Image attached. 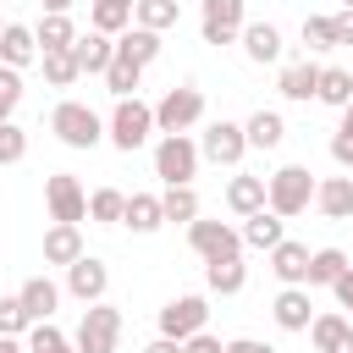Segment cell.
<instances>
[{
  "label": "cell",
  "mask_w": 353,
  "mask_h": 353,
  "mask_svg": "<svg viewBox=\"0 0 353 353\" xmlns=\"http://www.w3.org/2000/svg\"><path fill=\"white\" fill-rule=\"evenodd\" d=\"M204 287L221 292V298L243 292V287H248V265H243V254H232V259H204Z\"/></svg>",
  "instance_id": "20"
},
{
  "label": "cell",
  "mask_w": 353,
  "mask_h": 353,
  "mask_svg": "<svg viewBox=\"0 0 353 353\" xmlns=\"http://www.w3.org/2000/svg\"><path fill=\"white\" fill-rule=\"evenodd\" d=\"M39 61V39H33V28H22V22H6L0 28V66H33Z\"/></svg>",
  "instance_id": "18"
},
{
  "label": "cell",
  "mask_w": 353,
  "mask_h": 353,
  "mask_svg": "<svg viewBox=\"0 0 353 353\" xmlns=\"http://www.w3.org/2000/svg\"><path fill=\"white\" fill-rule=\"evenodd\" d=\"M347 182H353V171H347Z\"/></svg>",
  "instance_id": "54"
},
{
  "label": "cell",
  "mask_w": 353,
  "mask_h": 353,
  "mask_svg": "<svg viewBox=\"0 0 353 353\" xmlns=\"http://www.w3.org/2000/svg\"><path fill=\"white\" fill-rule=\"evenodd\" d=\"M237 39H243V55H248L254 66H270V61H281V50H287L276 22H243Z\"/></svg>",
  "instance_id": "14"
},
{
  "label": "cell",
  "mask_w": 353,
  "mask_h": 353,
  "mask_svg": "<svg viewBox=\"0 0 353 353\" xmlns=\"http://www.w3.org/2000/svg\"><path fill=\"white\" fill-rule=\"evenodd\" d=\"M309 342H314V353H353V320L347 314H314L309 320Z\"/></svg>",
  "instance_id": "13"
},
{
  "label": "cell",
  "mask_w": 353,
  "mask_h": 353,
  "mask_svg": "<svg viewBox=\"0 0 353 353\" xmlns=\"http://www.w3.org/2000/svg\"><path fill=\"white\" fill-rule=\"evenodd\" d=\"M33 320H28V309H22V298L11 292V298H0V336H22Z\"/></svg>",
  "instance_id": "41"
},
{
  "label": "cell",
  "mask_w": 353,
  "mask_h": 353,
  "mask_svg": "<svg viewBox=\"0 0 353 353\" xmlns=\"http://www.w3.org/2000/svg\"><path fill=\"white\" fill-rule=\"evenodd\" d=\"M331 292H336V303H342V309H353V265H347V270L331 281Z\"/></svg>",
  "instance_id": "45"
},
{
  "label": "cell",
  "mask_w": 353,
  "mask_h": 353,
  "mask_svg": "<svg viewBox=\"0 0 353 353\" xmlns=\"http://www.w3.org/2000/svg\"><path fill=\"white\" fill-rule=\"evenodd\" d=\"M199 154L210 160V165H243V154H248V138H243V121H210L204 127V138H199Z\"/></svg>",
  "instance_id": "9"
},
{
  "label": "cell",
  "mask_w": 353,
  "mask_h": 353,
  "mask_svg": "<svg viewBox=\"0 0 353 353\" xmlns=\"http://www.w3.org/2000/svg\"><path fill=\"white\" fill-rule=\"evenodd\" d=\"M105 138H110V143H116L121 154L143 149V143L154 138V105H143L138 94L116 99V110H110V121H105Z\"/></svg>",
  "instance_id": "3"
},
{
  "label": "cell",
  "mask_w": 353,
  "mask_h": 353,
  "mask_svg": "<svg viewBox=\"0 0 353 353\" xmlns=\"http://www.w3.org/2000/svg\"><path fill=\"white\" fill-rule=\"evenodd\" d=\"M243 22H248V0H204V6H199V33H204V44H237Z\"/></svg>",
  "instance_id": "7"
},
{
  "label": "cell",
  "mask_w": 353,
  "mask_h": 353,
  "mask_svg": "<svg viewBox=\"0 0 353 353\" xmlns=\"http://www.w3.org/2000/svg\"><path fill=\"white\" fill-rule=\"evenodd\" d=\"M39 61H44V83H50V88H72V83L83 77V66H77L72 50H44Z\"/></svg>",
  "instance_id": "34"
},
{
  "label": "cell",
  "mask_w": 353,
  "mask_h": 353,
  "mask_svg": "<svg viewBox=\"0 0 353 353\" xmlns=\"http://www.w3.org/2000/svg\"><path fill=\"white\" fill-rule=\"evenodd\" d=\"M331 160H336L342 171H353V121L336 127V138H331Z\"/></svg>",
  "instance_id": "43"
},
{
  "label": "cell",
  "mask_w": 353,
  "mask_h": 353,
  "mask_svg": "<svg viewBox=\"0 0 353 353\" xmlns=\"http://www.w3.org/2000/svg\"><path fill=\"white\" fill-rule=\"evenodd\" d=\"M342 270H347V254H342V248H314V254H309V276H303V287H331Z\"/></svg>",
  "instance_id": "32"
},
{
  "label": "cell",
  "mask_w": 353,
  "mask_h": 353,
  "mask_svg": "<svg viewBox=\"0 0 353 353\" xmlns=\"http://www.w3.org/2000/svg\"><path fill=\"white\" fill-rule=\"evenodd\" d=\"M50 132L66 149H94V143H105V116L94 105H83V99H61L50 110Z\"/></svg>",
  "instance_id": "2"
},
{
  "label": "cell",
  "mask_w": 353,
  "mask_h": 353,
  "mask_svg": "<svg viewBox=\"0 0 353 353\" xmlns=\"http://www.w3.org/2000/svg\"><path fill=\"white\" fill-rule=\"evenodd\" d=\"M270 314H276V325H281V331H309V320H314L309 287H281V292H276V303H270Z\"/></svg>",
  "instance_id": "15"
},
{
  "label": "cell",
  "mask_w": 353,
  "mask_h": 353,
  "mask_svg": "<svg viewBox=\"0 0 353 353\" xmlns=\"http://www.w3.org/2000/svg\"><path fill=\"white\" fill-rule=\"evenodd\" d=\"M44 210H50V221H83L88 215V193H83V182L72 176V171H55V176H44Z\"/></svg>",
  "instance_id": "10"
},
{
  "label": "cell",
  "mask_w": 353,
  "mask_h": 353,
  "mask_svg": "<svg viewBox=\"0 0 353 353\" xmlns=\"http://www.w3.org/2000/svg\"><path fill=\"white\" fill-rule=\"evenodd\" d=\"M143 353H182V342H171V336H154Z\"/></svg>",
  "instance_id": "48"
},
{
  "label": "cell",
  "mask_w": 353,
  "mask_h": 353,
  "mask_svg": "<svg viewBox=\"0 0 353 353\" xmlns=\"http://www.w3.org/2000/svg\"><path fill=\"white\" fill-rule=\"evenodd\" d=\"M199 165H204V154H199V143H193L188 132H160V143H154V176H160L165 188L193 182Z\"/></svg>",
  "instance_id": "4"
},
{
  "label": "cell",
  "mask_w": 353,
  "mask_h": 353,
  "mask_svg": "<svg viewBox=\"0 0 353 353\" xmlns=\"http://www.w3.org/2000/svg\"><path fill=\"white\" fill-rule=\"evenodd\" d=\"M303 44L309 50H336V22L331 17H303Z\"/></svg>",
  "instance_id": "39"
},
{
  "label": "cell",
  "mask_w": 353,
  "mask_h": 353,
  "mask_svg": "<svg viewBox=\"0 0 353 353\" xmlns=\"http://www.w3.org/2000/svg\"><path fill=\"white\" fill-rule=\"evenodd\" d=\"M17 298H22V309H28V320H55V303H61V287H55L50 276H28V281L17 287Z\"/></svg>",
  "instance_id": "21"
},
{
  "label": "cell",
  "mask_w": 353,
  "mask_h": 353,
  "mask_svg": "<svg viewBox=\"0 0 353 353\" xmlns=\"http://www.w3.org/2000/svg\"><path fill=\"white\" fill-rule=\"evenodd\" d=\"M11 353H28V347H22V342H17V347H11Z\"/></svg>",
  "instance_id": "52"
},
{
  "label": "cell",
  "mask_w": 353,
  "mask_h": 353,
  "mask_svg": "<svg viewBox=\"0 0 353 353\" xmlns=\"http://www.w3.org/2000/svg\"><path fill=\"white\" fill-rule=\"evenodd\" d=\"M176 17H182V6H176V0H138V6H132V22H138V28H149V33L176 28Z\"/></svg>",
  "instance_id": "33"
},
{
  "label": "cell",
  "mask_w": 353,
  "mask_h": 353,
  "mask_svg": "<svg viewBox=\"0 0 353 353\" xmlns=\"http://www.w3.org/2000/svg\"><path fill=\"white\" fill-rule=\"evenodd\" d=\"M287 237V221L276 215V210H254V215H243V248H276Z\"/></svg>",
  "instance_id": "19"
},
{
  "label": "cell",
  "mask_w": 353,
  "mask_h": 353,
  "mask_svg": "<svg viewBox=\"0 0 353 353\" xmlns=\"http://www.w3.org/2000/svg\"><path fill=\"white\" fill-rule=\"evenodd\" d=\"M314 99L331 105V110H342V105L353 99V77H347L342 66H320V88H314Z\"/></svg>",
  "instance_id": "35"
},
{
  "label": "cell",
  "mask_w": 353,
  "mask_h": 353,
  "mask_svg": "<svg viewBox=\"0 0 353 353\" xmlns=\"http://www.w3.org/2000/svg\"><path fill=\"white\" fill-rule=\"evenodd\" d=\"M204 121V88L182 83V88H165L160 105H154V132H188Z\"/></svg>",
  "instance_id": "6"
},
{
  "label": "cell",
  "mask_w": 353,
  "mask_h": 353,
  "mask_svg": "<svg viewBox=\"0 0 353 353\" xmlns=\"http://www.w3.org/2000/svg\"><path fill=\"white\" fill-rule=\"evenodd\" d=\"M77 0H44V11H72Z\"/></svg>",
  "instance_id": "49"
},
{
  "label": "cell",
  "mask_w": 353,
  "mask_h": 353,
  "mask_svg": "<svg viewBox=\"0 0 353 353\" xmlns=\"http://www.w3.org/2000/svg\"><path fill=\"white\" fill-rule=\"evenodd\" d=\"M160 50H165V44H160V33H149V28H138V22H132L127 33H116V55H127L132 66H154V61H160Z\"/></svg>",
  "instance_id": "22"
},
{
  "label": "cell",
  "mask_w": 353,
  "mask_h": 353,
  "mask_svg": "<svg viewBox=\"0 0 353 353\" xmlns=\"http://www.w3.org/2000/svg\"><path fill=\"white\" fill-rule=\"evenodd\" d=\"M88 22H94V33H110V39H116V33L132 28V6H127V0H94V6H88Z\"/></svg>",
  "instance_id": "30"
},
{
  "label": "cell",
  "mask_w": 353,
  "mask_h": 353,
  "mask_svg": "<svg viewBox=\"0 0 353 353\" xmlns=\"http://www.w3.org/2000/svg\"><path fill=\"white\" fill-rule=\"evenodd\" d=\"M0 28H6V17H0Z\"/></svg>",
  "instance_id": "53"
},
{
  "label": "cell",
  "mask_w": 353,
  "mask_h": 353,
  "mask_svg": "<svg viewBox=\"0 0 353 353\" xmlns=\"http://www.w3.org/2000/svg\"><path fill=\"white\" fill-rule=\"evenodd\" d=\"M342 11H353V0H342Z\"/></svg>",
  "instance_id": "51"
},
{
  "label": "cell",
  "mask_w": 353,
  "mask_h": 353,
  "mask_svg": "<svg viewBox=\"0 0 353 353\" xmlns=\"http://www.w3.org/2000/svg\"><path fill=\"white\" fill-rule=\"evenodd\" d=\"M182 353H226V342H221V336H210V331H193V336L182 342Z\"/></svg>",
  "instance_id": "44"
},
{
  "label": "cell",
  "mask_w": 353,
  "mask_h": 353,
  "mask_svg": "<svg viewBox=\"0 0 353 353\" xmlns=\"http://www.w3.org/2000/svg\"><path fill=\"white\" fill-rule=\"evenodd\" d=\"M121 210H127V193H121V188H94V193H88V215H94V221L121 226Z\"/></svg>",
  "instance_id": "37"
},
{
  "label": "cell",
  "mask_w": 353,
  "mask_h": 353,
  "mask_svg": "<svg viewBox=\"0 0 353 353\" xmlns=\"http://www.w3.org/2000/svg\"><path fill=\"white\" fill-rule=\"evenodd\" d=\"M204 320H210V303H204V292H182V298H171V303L160 309V336H171V342H188L193 331H204Z\"/></svg>",
  "instance_id": "11"
},
{
  "label": "cell",
  "mask_w": 353,
  "mask_h": 353,
  "mask_svg": "<svg viewBox=\"0 0 353 353\" xmlns=\"http://www.w3.org/2000/svg\"><path fill=\"white\" fill-rule=\"evenodd\" d=\"M105 287H110V265H105V259L83 254V259H72V265H66V292H72L77 303H99V298H105Z\"/></svg>",
  "instance_id": "12"
},
{
  "label": "cell",
  "mask_w": 353,
  "mask_h": 353,
  "mask_svg": "<svg viewBox=\"0 0 353 353\" xmlns=\"http://www.w3.org/2000/svg\"><path fill=\"white\" fill-rule=\"evenodd\" d=\"M33 39H39V55H44V50H72L77 28H72V17H66V11H44V17H39V28H33Z\"/></svg>",
  "instance_id": "28"
},
{
  "label": "cell",
  "mask_w": 353,
  "mask_h": 353,
  "mask_svg": "<svg viewBox=\"0 0 353 353\" xmlns=\"http://www.w3.org/2000/svg\"><path fill=\"white\" fill-rule=\"evenodd\" d=\"M99 77H105V88H110L116 99H127V94H138V77H143V66H132L127 55H110V66H105Z\"/></svg>",
  "instance_id": "36"
},
{
  "label": "cell",
  "mask_w": 353,
  "mask_h": 353,
  "mask_svg": "<svg viewBox=\"0 0 353 353\" xmlns=\"http://www.w3.org/2000/svg\"><path fill=\"white\" fill-rule=\"evenodd\" d=\"M226 204H232L237 215H254V210H265V176H248V171H237V176L226 182Z\"/></svg>",
  "instance_id": "29"
},
{
  "label": "cell",
  "mask_w": 353,
  "mask_h": 353,
  "mask_svg": "<svg viewBox=\"0 0 353 353\" xmlns=\"http://www.w3.org/2000/svg\"><path fill=\"white\" fill-rule=\"evenodd\" d=\"M127 6H138V0H127Z\"/></svg>",
  "instance_id": "55"
},
{
  "label": "cell",
  "mask_w": 353,
  "mask_h": 353,
  "mask_svg": "<svg viewBox=\"0 0 353 353\" xmlns=\"http://www.w3.org/2000/svg\"><path fill=\"white\" fill-rule=\"evenodd\" d=\"M226 353H276V347H270V342H254V336H232Z\"/></svg>",
  "instance_id": "46"
},
{
  "label": "cell",
  "mask_w": 353,
  "mask_h": 353,
  "mask_svg": "<svg viewBox=\"0 0 353 353\" xmlns=\"http://www.w3.org/2000/svg\"><path fill=\"white\" fill-rule=\"evenodd\" d=\"M243 138H248V149H281V138H287L281 110H254V116L243 121Z\"/></svg>",
  "instance_id": "26"
},
{
  "label": "cell",
  "mask_w": 353,
  "mask_h": 353,
  "mask_svg": "<svg viewBox=\"0 0 353 353\" xmlns=\"http://www.w3.org/2000/svg\"><path fill=\"white\" fill-rule=\"evenodd\" d=\"M116 342H121V309L116 303H88L83 309V320H77V336H72V347L77 353H116Z\"/></svg>",
  "instance_id": "5"
},
{
  "label": "cell",
  "mask_w": 353,
  "mask_h": 353,
  "mask_svg": "<svg viewBox=\"0 0 353 353\" xmlns=\"http://www.w3.org/2000/svg\"><path fill=\"white\" fill-rule=\"evenodd\" d=\"M72 55H77V66H83L88 77H99V72L110 66V55H116V39H110V33H77V39H72Z\"/></svg>",
  "instance_id": "23"
},
{
  "label": "cell",
  "mask_w": 353,
  "mask_h": 353,
  "mask_svg": "<svg viewBox=\"0 0 353 353\" xmlns=\"http://www.w3.org/2000/svg\"><path fill=\"white\" fill-rule=\"evenodd\" d=\"M17 105H22V72L17 66H0V121H11Z\"/></svg>",
  "instance_id": "42"
},
{
  "label": "cell",
  "mask_w": 353,
  "mask_h": 353,
  "mask_svg": "<svg viewBox=\"0 0 353 353\" xmlns=\"http://www.w3.org/2000/svg\"><path fill=\"white\" fill-rule=\"evenodd\" d=\"M276 88H281V99H314V88H320V66L314 61H287L281 66V77H276Z\"/></svg>",
  "instance_id": "24"
},
{
  "label": "cell",
  "mask_w": 353,
  "mask_h": 353,
  "mask_svg": "<svg viewBox=\"0 0 353 353\" xmlns=\"http://www.w3.org/2000/svg\"><path fill=\"white\" fill-rule=\"evenodd\" d=\"M28 353H77V347H72V336H61L50 320H33V325H28Z\"/></svg>",
  "instance_id": "38"
},
{
  "label": "cell",
  "mask_w": 353,
  "mask_h": 353,
  "mask_svg": "<svg viewBox=\"0 0 353 353\" xmlns=\"http://www.w3.org/2000/svg\"><path fill=\"white\" fill-rule=\"evenodd\" d=\"M309 204H314V171L309 165H281L265 176V210H276L281 221L303 215Z\"/></svg>",
  "instance_id": "1"
},
{
  "label": "cell",
  "mask_w": 353,
  "mask_h": 353,
  "mask_svg": "<svg viewBox=\"0 0 353 353\" xmlns=\"http://www.w3.org/2000/svg\"><path fill=\"white\" fill-rule=\"evenodd\" d=\"M28 154V132L17 121H0V165H17Z\"/></svg>",
  "instance_id": "40"
},
{
  "label": "cell",
  "mask_w": 353,
  "mask_h": 353,
  "mask_svg": "<svg viewBox=\"0 0 353 353\" xmlns=\"http://www.w3.org/2000/svg\"><path fill=\"white\" fill-rule=\"evenodd\" d=\"M121 226H132L138 237L160 232V226H165V215H160V199H154V193H132V199H127V210H121Z\"/></svg>",
  "instance_id": "27"
},
{
  "label": "cell",
  "mask_w": 353,
  "mask_h": 353,
  "mask_svg": "<svg viewBox=\"0 0 353 353\" xmlns=\"http://www.w3.org/2000/svg\"><path fill=\"white\" fill-rule=\"evenodd\" d=\"M342 121H353V99H347V105H342Z\"/></svg>",
  "instance_id": "50"
},
{
  "label": "cell",
  "mask_w": 353,
  "mask_h": 353,
  "mask_svg": "<svg viewBox=\"0 0 353 353\" xmlns=\"http://www.w3.org/2000/svg\"><path fill=\"white\" fill-rule=\"evenodd\" d=\"M160 215H165V221H176V226L199 221V193H193V182H182V188H165V193H160Z\"/></svg>",
  "instance_id": "31"
},
{
  "label": "cell",
  "mask_w": 353,
  "mask_h": 353,
  "mask_svg": "<svg viewBox=\"0 0 353 353\" xmlns=\"http://www.w3.org/2000/svg\"><path fill=\"white\" fill-rule=\"evenodd\" d=\"M188 248L199 254V259H232V254H243V232L237 226H226V221H188Z\"/></svg>",
  "instance_id": "8"
},
{
  "label": "cell",
  "mask_w": 353,
  "mask_h": 353,
  "mask_svg": "<svg viewBox=\"0 0 353 353\" xmlns=\"http://www.w3.org/2000/svg\"><path fill=\"white\" fill-rule=\"evenodd\" d=\"M270 270H276L281 287H303V276H309V248L292 243V237H281V243L270 248Z\"/></svg>",
  "instance_id": "17"
},
{
  "label": "cell",
  "mask_w": 353,
  "mask_h": 353,
  "mask_svg": "<svg viewBox=\"0 0 353 353\" xmlns=\"http://www.w3.org/2000/svg\"><path fill=\"white\" fill-rule=\"evenodd\" d=\"M314 210L325 221H347L353 215V182L347 176H314Z\"/></svg>",
  "instance_id": "16"
},
{
  "label": "cell",
  "mask_w": 353,
  "mask_h": 353,
  "mask_svg": "<svg viewBox=\"0 0 353 353\" xmlns=\"http://www.w3.org/2000/svg\"><path fill=\"white\" fill-rule=\"evenodd\" d=\"M72 259H83V232L72 221H55L44 232V265H72Z\"/></svg>",
  "instance_id": "25"
},
{
  "label": "cell",
  "mask_w": 353,
  "mask_h": 353,
  "mask_svg": "<svg viewBox=\"0 0 353 353\" xmlns=\"http://www.w3.org/2000/svg\"><path fill=\"white\" fill-rule=\"evenodd\" d=\"M331 22H336V50H342V44H353V11H336Z\"/></svg>",
  "instance_id": "47"
}]
</instances>
